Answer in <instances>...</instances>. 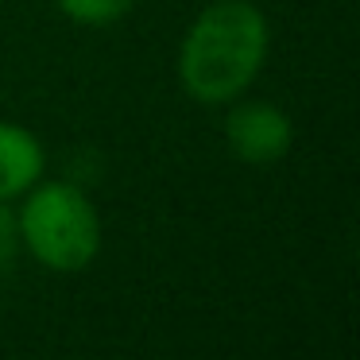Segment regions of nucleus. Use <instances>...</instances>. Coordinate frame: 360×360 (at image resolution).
Wrapping results in <instances>:
<instances>
[{"mask_svg":"<svg viewBox=\"0 0 360 360\" xmlns=\"http://www.w3.org/2000/svg\"><path fill=\"white\" fill-rule=\"evenodd\" d=\"M47 167V151H43L39 136L24 124L0 120V202H16L20 194L43 179Z\"/></svg>","mask_w":360,"mask_h":360,"instance_id":"4","label":"nucleus"},{"mask_svg":"<svg viewBox=\"0 0 360 360\" xmlns=\"http://www.w3.org/2000/svg\"><path fill=\"white\" fill-rule=\"evenodd\" d=\"M58 12L82 27H109L132 12L136 0H55Z\"/></svg>","mask_w":360,"mask_h":360,"instance_id":"5","label":"nucleus"},{"mask_svg":"<svg viewBox=\"0 0 360 360\" xmlns=\"http://www.w3.org/2000/svg\"><path fill=\"white\" fill-rule=\"evenodd\" d=\"M267 47H271V27L252 0H213L182 35V89L202 105L236 101L264 70Z\"/></svg>","mask_w":360,"mask_h":360,"instance_id":"1","label":"nucleus"},{"mask_svg":"<svg viewBox=\"0 0 360 360\" xmlns=\"http://www.w3.org/2000/svg\"><path fill=\"white\" fill-rule=\"evenodd\" d=\"M225 143L240 163L267 167L279 163L295 143V124L290 117L271 101H244L233 105L225 117Z\"/></svg>","mask_w":360,"mask_h":360,"instance_id":"3","label":"nucleus"},{"mask_svg":"<svg viewBox=\"0 0 360 360\" xmlns=\"http://www.w3.org/2000/svg\"><path fill=\"white\" fill-rule=\"evenodd\" d=\"M20 244V225H16V213L8 210V202H0V264L16 252Z\"/></svg>","mask_w":360,"mask_h":360,"instance_id":"6","label":"nucleus"},{"mask_svg":"<svg viewBox=\"0 0 360 360\" xmlns=\"http://www.w3.org/2000/svg\"><path fill=\"white\" fill-rule=\"evenodd\" d=\"M24 248L51 271H82L101 252V217L70 182H35L16 213Z\"/></svg>","mask_w":360,"mask_h":360,"instance_id":"2","label":"nucleus"}]
</instances>
